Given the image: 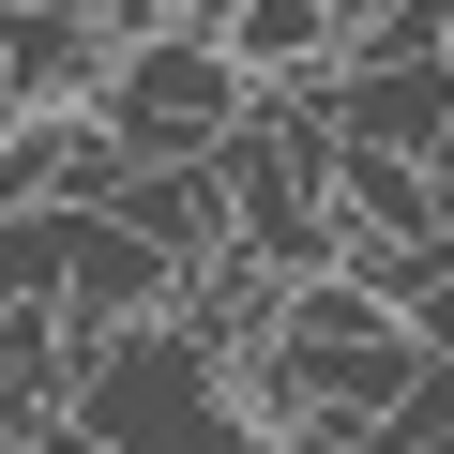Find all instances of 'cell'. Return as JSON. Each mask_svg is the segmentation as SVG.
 <instances>
[{"mask_svg": "<svg viewBox=\"0 0 454 454\" xmlns=\"http://www.w3.org/2000/svg\"><path fill=\"white\" fill-rule=\"evenodd\" d=\"M167 303H182V273L137 243L121 212H91V227H76V273H61V333H76V364L121 348V333H167Z\"/></svg>", "mask_w": 454, "mask_h": 454, "instance_id": "obj_4", "label": "cell"}, {"mask_svg": "<svg viewBox=\"0 0 454 454\" xmlns=\"http://www.w3.org/2000/svg\"><path fill=\"white\" fill-rule=\"evenodd\" d=\"M227 61H243V91H318L333 61H348V31L318 16V0H227V31H212Z\"/></svg>", "mask_w": 454, "mask_h": 454, "instance_id": "obj_5", "label": "cell"}, {"mask_svg": "<svg viewBox=\"0 0 454 454\" xmlns=\"http://www.w3.org/2000/svg\"><path fill=\"white\" fill-rule=\"evenodd\" d=\"M318 16L348 31V61H379V46H454V0H318Z\"/></svg>", "mask_w": 454, "mask_h": 454, "instance_id": "obj_7", "label": "cell"}, {"mask_svg": "<svg viewBox=\"0 0 454 454\" xmlns=\"http://www.w3.org/2000/svg\"><path fill=\"white\" fill-rule=\"evenodd\" d=\"M106 76H121V31L106 16H76V0H0V91H16L31 121L106 106Z\"/></svg>", "mask_w": 454, "mask_h": 454, "instance_id": "obj_3", "label": "cell"}, {"mask_svg": "<svg viewBox=\"0 0 454 454\" xmlns=\"http://www.w3.org/2000/svg\"><path fill=\"white\" fill-rule=\"evenodd\" d=\"M243 61H227L212 31H152V46H121V76H106V137L137 152V167H212L227 137H243Z\"/></svg>", "mask_w": 454, "mask_h": 454, "instance_id": "obj_1", "label": "cell"}, {"mask_svg": "<svg viewBox=\"0 0 454 454\" xmlns=\"http://www.w3.org/2000/svg\"><path fill=\"white\" fill-rule=\"evenodd\" d=\"M16 121H31V106H16V91H0V152H16Z\"/></svg>", "mask_w": 454, "mask_h": 454, "instance_id": "obj_9", "label": "cell"}, {"mask_svg": "<svg viewBox=\"0 0 454 454\" xmlns=\"http://www.w3.org/2000/svg\"><path fill=\"white\" fill-rule=\"evenodd\" d=\"M333 137L348 152H439L454 137V46H379V61H333Z\"/></svg>", "mask_w": 454, "mask_h": 454, "instance_id": "obj_2", "label": "cell"}, {"mask_svg": "<svg viewBox=\"0 0 454 454\" xmlns=\"http://www.w3.org/2000/svg\"><path fill=\"white\" fill-rule=\"evenodd\" d=\"M121 227H137L167 273L227 258V167H137V182H121Z\"/></svg>", "mask_w": 454, "mask_h": 454, "instance_id": "obj_6", "label": "cell"}, {"mask_svg": "<svg viewBox=\"0 0 454 454\" xmlns=\"http://www.w3.org/2000/svg\"><path fill=\"white\" fill-rule=\"evenodd\" d=\"M424 227H439V243H454V137L424 152Z\"/></svg>", "mask_w": 454, "mask_h": 454, "instance_id": "obj_8", "label": "cell"}]
</instances>
